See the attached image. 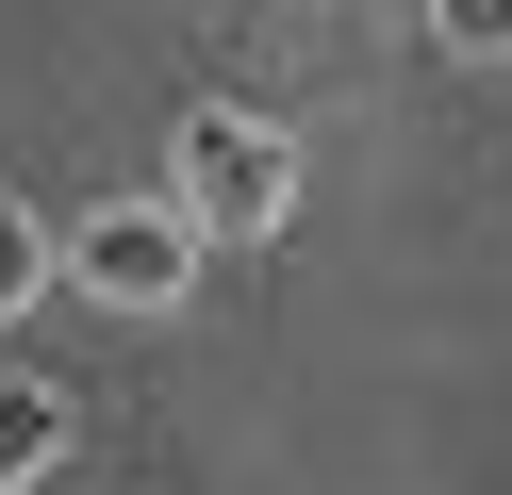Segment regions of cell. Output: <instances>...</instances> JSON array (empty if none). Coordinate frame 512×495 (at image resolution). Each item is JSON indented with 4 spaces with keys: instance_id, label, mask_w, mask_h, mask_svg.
<instances>
[{
    "instance_id": "cell-1",
    "label": "cell",
    "mask_w": 512,
    "mask_h": 495,
    "mask_svg": "<svg viewBox=\"0 0 512 495\" xmlns=\"http://www.w3.org/2000/svg\"><path fill=\"white\" fill-rule=\"evenodd\" d=\"M166 198L215 231V248H265L281 215H298V149H281L265 116H232V99H182V149H166Z\"/></svg>"
},
{
    "instance_id": "cell-2",
    "label": "cell",
    "mask_w": 512,
    "mask_h": 495,
    "mask_svg": "<svg viewBox=\"0 0 512 495\" xmlns=\"http://www.w3.org/2000/svg\"><path fill=\"white\" fill-rule=\"evenodd\" d=\"M199 248L215 231L182 215V198H100L83 231H50V264H67L100 314H182V297H199Z\"/></svg>"
},
{
    "instance_id": "cell-5",
    "label": "cell",
    "mask_w": 512,
    "mask_h": 495,
    "mask_svg": "<svg viewBox=\"0 0 512 495\" xmlns=\"http://www.w3.org/2000/svg\"><path fill=\"white\" fill-rule=\"evenodd\" d=\"M430 50H479V66H496L512 50V0H430Z\"/></svg>"
},
{
    "instance_id": "cell-4",
    "label": "cell",
    "mask_w": 512,
    "mask_h": 495,
    "mask_svg": "<svg viewBox=\"0 0 512 495\" xmlns=\"http://www.w3.org/2000/svg\"><path fill=\"white\" fill-rule=\"evenodd\" d=\"M34 297H50V215L0 198V314H34Z\"/></svg>"
},
{
    "instance_id": "cell-3",
    "label": "cell",
    "mask_w": 512,
    "mask_h": 495,
    "mask_svg": "<svg viewBox=\"0 0 512 495\" xmlns=\"http://www.w3.org/2000/svg\"><path fill=\"white\" fill-rule=\"evenodd\" d=\"M50 446H67V396H50V380H0V495L50 479Z\"/></svg>"
}]
</instances>
